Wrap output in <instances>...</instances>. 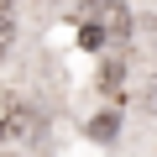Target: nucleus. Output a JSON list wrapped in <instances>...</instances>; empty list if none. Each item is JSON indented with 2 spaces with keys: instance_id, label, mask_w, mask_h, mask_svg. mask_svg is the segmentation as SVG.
<instances>
[{
  "instance_id": "5",
  "label": "nucleus",
  "mask_w": 157,
  "mask_h": 157,
  "mask_svg": "<svg viewBox=\"0 0 157 157\" xmlns=\"http://www.w3.org/2000/svg\"><path fill=\"white\" fill-rule=\"evenodd\" d=\"M0 6H11V0H0Z\"/></svg>"
},
{
  "instance_id": "1",
  "label": "nucleus",
  "mask_w": 157,
  "mask_h": 157,
  "mask_svg": "<svg viewBox=\"0 0 157 157\" xmlns=\"http://www.w3.org/2000/svg\"><path fill=\"white\" fill-rule=\"evenodd\" d=\"M121 37H126V11L110 0V6H100L94 21L84 26V47H105V42H121Z\"/></svg>"
},
{
  "instance_id": "3",
  "label": "nucleus",
  "mask_w": 157,
  "mask_h": 157,
  "mask_svg": "<svg viewBox=\"0 0 157 157\" xmlns=\"http://www.w3.org/2000/svg\"><path fill=\"white\" fill-rule=\"evenodd\" d=\"M11 37H16V21H11V6H0V58L11 52Z\"/></svg>"
},
{
  "instance_id": "2",
  "label": "nucleus",
  "mask_w": 157,
  "mask_h": 157,
  "mask_svg": "<svg viewBox=\"0 0 157 157\" xmlns=\"http://www.w3.org/2000/svg\"><path fill=\"white\" fill-rule=\"evenodd\" d=\"M26 126H32V110H26L16 94H0V141H16Z\"/></svg>"
},
{
  "instance_id": "4",
  "label": "nucleus",
  "mask_w": 157,
  "mask_h": 157,
  "mask_svg": "<svg viewBox=\"0 0 157 157\" xmlns=\"http://www.w3.org/2000/svg\"><path fill=\"white\" fill-rule=\"evenodd\" d=\"M89 131H94V136H100V141H110V136H115V115H100V121H94V126H89Z\"/></svg>"
}]
</instances>
